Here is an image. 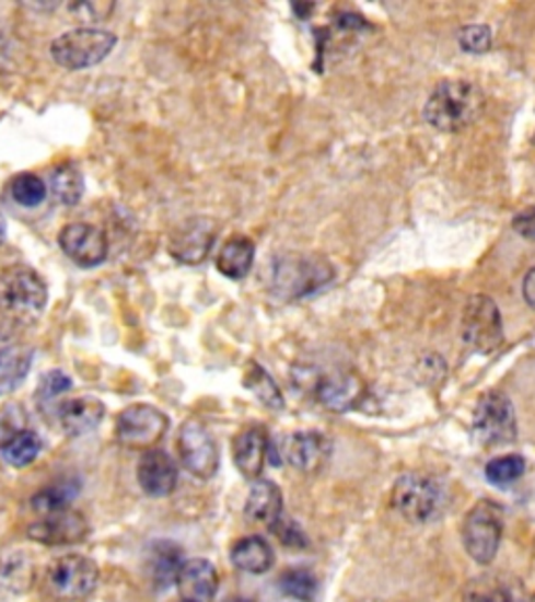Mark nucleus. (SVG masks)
Instances as JSON below:
<instances>
[{"label":"nucleus","mask_w":535,"mask_h":602,"mask_svg":"<svg viewBox=\"0 0 535 602\" xmlns=\"http://www.w3.org/2000/svg\"><path fill=\"white\" fill-rule=\"evenodd\" d=\"M486 107L481 91L466 80H445L431 93L422 116L435 130L454 135L477 121Z\"/></svg>","instance_id":"f257e3e1"},{"label":"nucleus","mask_w":535,"mask_h":602,"mask_svg":"<svg viewBox=\"0 0 535 602\" xmlns=\"http://www.w3.org/2000/svg\"><path fill=\"white\" fill-rule=\"evenodd\" d=\"M450 505V491L440 477L429 473H404L392 491V507L415 525L442 519Z\"/></svg>","instance_id":"f03ea898"},{"label":"nucleus","mask_w":535,"mask_h":602,"mask_svg":"<svg viewBox=\"0 0 535 602\" xmlns=\"http://www.w3.org/2000/svg\"><path fill=\"white\" fill-rule=\"evenodd\" d=\"M335 278V270L323 255L282 254L270 268V289L279 300H302L321 291Z\"/></svg>","instance_id":"7ed1b4c3"},{"label":"nucleus","mask_w":535,"mask_h":602,"mask_svg":"<svg viewBox=\"0 0 535 602\" xmlns=\"http://www.w3.org/2000/svg\"><path fill=\"white\" fill-rule=\"evenodd\" d=\"M43 277L30 266H13L0 275V310L18 323H34L47 308Z\"/></svg>","instance_id":"20e7f679"},{"label":"nucleus","mask_w":535,"mask_h":602,"mask_svg":"<svg viewBox=\"0 0 535 602\" xmlns=\"http://www.w3.org/2000/svg\"><path fill=\"white\" fill-rule=\"evenodd\" d=\"M116 45L114 32L101 27H75L53 40L50 57L63 70H89L105 61Z\"/></svg>","instance_id":"39448f33"},{"label":"nucleus","mask_w":535,"mask_h":602,"mask_svg":"<svg viewBox=\"0 0 535 602\" xmlns=\"http://www.w3.org/2000/svg\"><path fill=\"white\" fill-rule=\"evenodd\" d=\"M504 532V510L493 500H479L473 509L466 512L463 523V544L468 556L479 563L489 565L502 542Z\"/></svg>","instance_id":"423d86ee"},{"label":"nucleus","mask_w":535,"mask_h":602,"mask_svg":"<svg viewBox=\"0 0 535 602\" xmlns=\"http://www.w3.org/2000/svg\"><path fill=\"white\" fill-rule=\"evenodd\" d=\"M45 583L57 601H84L98 586V565L84 555L59 556L48 565Z\"/></svg>","instance_id":"0eeeda50"},{"label":"nucleus","mask_w":535,"mask_h":602,"mask_svg":"<svg viewBox=\"0 0 535 602\" xmlns=\"http://www.w3.org/2000/svg\"><path fill=\"white\" fill-rule=\"evenodd\" d=\"M170 429L167 415L151 404H132L116 418V440L128 450L155 448Z\"/></svg>","instance_id":"6e6552de"},{"label":"nucleus","mask_w":535,"mask_h":602,"mask_svg":"<svg viewBox=\"0 0 535 602\" xmlns=\"http://www.w3.org/2000/svg\"><path fill=\"white\" fill-rule=\"evenodd\" d=\"M473 433L481 445H507L516 438V418L509 395L491 390L481 395L473 415Z\"/></svg>","instance_id":"1a4fd4ad"},{"label":"nucleus","mask_w":535,"mask_h":602,"mask_svg":"<svg viewBox=\"0 0 535 602\" xmlns=\"http://www.w3.org/2000/svg\"><path fill=\"white\" fill-rule=\"evenodd\" d=\"M463 339L477 354H493L504 341V326L496 301L473 296L463 310Z\"/></svg>","instance_id":"9d476101"},{"label":"nucleus","mask_w":535,"mask_h":602,"mask_svg":"<svg viewBox=\"0 0 535 602\" xmlns=\"http://www.w3.org/2000/svg\"><path fill=\"white\" fill-rule=\"evenodd\" d=\"M176 450L183 466L197 479L208 482L220 468L218 443L213 440L210 429L195 418H188L181 425Z\"/></svg>","instance_id":"9b49d317"},{"label":"nucleus","mask_w":535,"mask_h":602,"mask_svg":"<svg viewBox=\"0 0 535 602\" xmlns=\"http://www.w3.org/2000/svg\"><path fill=\"white\" fill-rule=\"evenodd\" d=\"M91 525L80 510L63 509L43 514L27 528L30 540L45 546H73L89 537Z\"/></svg>","instance_id":"f8f14e48"},{"label":"nucleus","mask_w":535,"mask_h":602,"mask_svg":"<svg viewBox=\"0 0 535 602\" xmlns=\"http://www.w3.org/2000/svg\"><path fill=\"white\" fill-rule=\"evenodd\" d=\"M59 245L63 254L82 268L101 266L109 254L105 232L86 222H71L63 227V231L59 232Z\"/></svg>","instance_id":"ddd939ff"},{"label":"nucleus","mask_w":535,"mask_h":602,"mask_svg":"<svg viewBox=\"0 0 535 602\" xmlns=\"http://www.w3.org/2000/svg\"><path fill=\"white\" fill-rule=\"evenodd\" d=\"M277 452L280 463L291 464L302 473H316L330 456V441L318 431H295L282 438Z\"/></svg>","instance_id":"4468645a"},{"label":"nucleus","mask_w":535,"mask_h":602,"mask_svg":"<svg viewBox=\"0 0 535 602\" xmlns=\"http://www.w3.org/2000/svg\"><path fill=\"white\" fill-rule=\"evenodd\" d=\"M139 486L151 498H167L178 486V466L176 461L160 448L142 452L137 468Z\"/></svg>","instance_id":"2eb2a0df"},{"label":"nucleus","mask_w":535,"mask_h":602,"mask_svg":"<svg viewBox=\"0 0 535 602\" xmlns=\"http://www.w3.org/2000/svg\"><path fill=\"white\" fill-rule=\"evenodd\" d=\"M216 241V227L208 218H190L172 234L170 254L181 264H201Z\"/></svg>","instance_id":"dca6fc26"},{"label":"nucleus","mask_w":535,"mask_h":602,"mask_svg":"<svg viewBox=\"0 0 535 602\" xmlns=\"http://www.w3.org/2000/svg\"><path fill=\"white\" fill-rule=\"evenodd\" d=\"M364 381L356 372H330L316 383V400L330 413H348L364 397Z\"/></svg>","instance_id":"f3484780"},{"label":"nucleus","mask_w":535,"mask_h":602,"mask_svg":"<svg viewBox=\"0 0 535 602\" xmlns=\"http://www.w3.org/2000/svg\"><path fill=\"white\" fill-rule=\"evenodd\" d=\"M270 445L272 441L264 427H247L236 433L233 440V461L245 479H259L266 459L270 456Z\"/></svg>","instance_id":"a211bd4d"},{"label":"nucleus","mask_w":535,"mask_h":602,"mask_svg":"<svg viewBox=\"0 0 535 602\" xmlns=\"http://www.w3.org/2000/svg\"><path fill=\"white\" fill-rule=\"evenodd\" d=\"M220 578L208 558H188L176 578V590L183 601L211 602L218 594Z\"/></svg>","instance_id":"6ab92c4d"},{"label":"nucleus","mask_w":535,"mask_h":602,"mask_svg":"<svg viewBox=\"0 0 535 602\" xmlns=\"http://www.w3.org/2000/svg\"><path fill=\"white\" fill-rule=\"evenodd\" d=\"M57 417L61 429L70 438H82L103 422L105 404L93 395H80V397L61 402Z\"/></svg>","instance_id":"aec40b11"},{"label":"nucleus","mask_w":535,"mask_h":602,"mask_svg":"<svg viewBox=\"0 0 535 602\" xmlns=\"http://www.w3.org/2000/svg\"><path fill=\"white\" fill-rule=\"evenodd\" d=\"M185 565L183 548L174 542L160 540L153 542L149 548V560H147V574L155 590H167L170 586H176V578Z\"/></svg>","instance_id":"412c9836"},{"label":"nucleus","mask_w":535,"mask_h":602,"mask_svg":"<svg viewBox=\"0 0 535 602\" xmlns=\"http://www.w3.org/2000/svg\"><path fill=\"white\" fill-rule=\"evenodd\" d=\"M245 517L268 530L282 517V491L270 479H256L245 502Z\"/></svg>","instance_id":"4be33fe9"},{"label":"nucleus","mask_w":535,"mask_h":602,"mask_svg":"<svg viewBox=\"0 0 535 602\" xmlns=\"http://www.w3.org/2000/svg\"><path fill=\"white\" fill-rule=\"evenodd\" d=\"M231 563L239 571L261 576L275 567V551L261 535H247L236 540L231 548Z\"/></svg>","instance_id":"5701e85b"},{"label":"nucleus","mask_w":535,"mask_h":602,"mask_svg":"<svg viewBox=\"0 0 535 602\" xmlns=\"http://www.w3.org/2000/svg\"><path fill=\"white\" fill-rule=\"evenodd\" d=\"M256 259V245L247 236L229 239L216 257V266L224 277L241 280L247 277Z\"/></svg>","instance_id":"b1692460"},{"label":"nucleus","mask_w":535,"mask_h":602,"mask_svg":"<svg viewBox=\"0 0 535 602\" xmlns=\"http://www.w3.org/2000/svg\"><path fill=\"white\" fill-rule=\"evenodd\" d=\"M34 354L25 346H9L0 349V397L13 394L32 369Z\"/></svg>","instance_id":"393cba45"},{"label":"nucleus","mask_w":535,"mask_h":602,"mask_svg":"<svg viewBox=\"0 0 535 602\" xmlns=\"http://www.w3.org/2000/svg\"><path fill=\"white\" fill-rule=\"evenodd\" d=\"M50 193L63 206H78L84 195L82 172L71 163L57 165L50 174Z\"/></svg>","instance_id":"a878e982"},{"label":"nucleus","mask_w":535,"mask_h":602,"mask_svg":"<svg viewBox=\"0 0 535 602\" xmlns=\"http://www.w3.org/2000/svg\"><path fill=\"white\" fill-rule=\"evenodd\" d=\"M243 383L266 408H270V410H282L284 408V397H282L277 381L270 377V372L266 371L261 364L249 362L245 377H243Z\"/></svg>","instance_id":"bb28decb"},{"label":"nucleus","mask_w":535,"mask_h":602,"mask_svg":"<svg viewBox=\"0 0 535 602\" xmlns=\"http://www.w3.org/2000/svg\"><path fill=\"white\" fill-rule=\"evenodd\" d=\"M40 452H43V440L32 429H24V431L15 433L0 448L2 461L15 468H24L27 464L34 463L40 456Z\"/></svg>","instance_id":"cd10ccee"},{"label":"nucleus","mask_w":535,"mask_h":602,"mask_svg":"<svg viewBox=\"0 0 535 602\" xmlns=\"http://www.w3.org/2000/svg\"><path fill=\"white\" fill-rule=\"evenodd\" d=\"M279 588L284 597L293 601L314 602L318 597V579L303 567L287 569L284 574H280Z\"/></svg>","instance_id":"c85d7f7f"},{"label":"nucleus","mask_w":535,"mask_h":602,"mask_svg":"<svg viewBox=\"0 0 535 602\" xmlns=\"http://www.w3.org/2000/svg\"><path fill=\"white\" fill-rule=\"evenodd\" d=\"M463 602H516L511 588L496 576H479L466 583Z\"/></svg>","instance_id":"c756f323"},{"label":"nucleus","mask_w":535,"mask_h":602,"mask_svg":"<svg viewBox=\"0 0 535 602\" xmlns=\"http://www.w3.org/2000/svg\"><path fill=\"white\" fill-rule=\"evenodd\" d=\"M0 579L9 590L25 592L34 581V565L24 555L7 556L0 565Z\"/></svg>","instance_id":"7c9ffc66"},{"label":"nucleus","mask_w":535,"mask_h":602,"mask_svg":"<svg viewBox=\"0 0 535 602\" xmlns=\"http://www.w3.org/2000/svg\"><path fill=\"white\" fill-rule=\"evenodd\" d=\"M75 494H78V487L73 484L45 487L32 498V509L40 517L57 512V510L70 509L71 500Z\"/></svg>","instance_id":"2f4dec72"},{"label":"nucleus","mask_w":535,"mask_h":602,"mask_svg":"<svg viewBox=\"0 0 535 602\" xmlns=\"http://www.w3.org/2000/svg\"><path fill=\"white\" fill-rule=\"evenodd\" d=\"M525 473V459L519 454H507L489 461L486 466V477L493 486L507 487L521 479Z\"/></svg>","instance_id":"473e14b6"},{"label":"nucleus","mask_w":535,"mask_h":602,"mask_svg":"<svg viewBox=\"0 0 535 602\" xmlns=\"http://www.w3.org/2000/svg\"><path fill=\"white\" fill-rule=\"evenodd\" d=\"M11 197L24 208H36L47 197V185L36 174H20L11 183Z\"/></svg>","instance_id":"72a5a7b5"},{"label":"nucleus","mask_w":535,"mask_h":602,"mask_svg":"<svg viewBox=\"0 0 535 602\" xmlns=\"http://www.w3.org/2000/svg\"><path fill=\"white\" fill-rule=\"evenodd\" d=\"M491 43H493V36L488 25H466L458 32V45L465 53L484 55L491 48Z\"/></svg>","instance_id":"f704fd0d"},{"label":"nucleus","mask_w":535,"mask_h":602,"mask_svg":"<svg viewBox=\"0 0 535 602\" xmlns=\"http://www.w3.org/2000/svg\"><path fill=\"white\" fill-rule=\"evenodd\" d=\"M71 390V379L63 371H48L43 379H40V383H38V390H36V397L40 400V402H50V400H55V397H59V395L66 394V392H70Z\"/></svg>","instance_id":"c9c22d12"},{"label":"nucleus","mask_w":535,"mask_h":602,"mask_svg":"<svg viewBox=\"0 0 535 602\" xmlns=\"http://www.w3.org/2000/svg\"><path fill=\"white\" fill-rule=\"evenodd\" d=\"M270 532L277 533L280 544L287 546V548L300 551V548L307 546V537H305L302 528L293 519H287L284 514L270 528Z\"/></svg>","instance_id":"e433bc0d"},{"label":"nucleus","mask_w":535,"mask_h":602,"mask_svg":"<svg viewBox=\"0 0 535 602\" xmlns=\"http://www.w3.org/2000/svg\"><path fill=\"white\" fill-rule=\"evenodd\" d=\"M4 413H7V417H0V448L11 440L15 433H20L25 429L24 420H22V418H25L24 413L18 406L7 408Z\"/></svg>","instance_id":"4c0bfd02"},{"label":"nucleus","mask_w":535,"mask_h":602,"mask_svg":"<svg viewBox=\"0 0 535 602\" xmlns=\"http://www.w3.org/2000/svg\"><path fill=\"white\" fill-rule=\"evenodd\" d=\"M512 229L514 232H519L523 239L535 241V206L519 211L512 220Z\"/></svg>","instance_id":"58836bf2"},{"label":"nucleus","mask_w":535,"mask_h":602,"mask_svg":"<svg viewBox=\"0 0 535 602\" xmlns=\"http://www.w3.org/2000/svg\"><path fill=\"white\" fill-rule=\"evenodd\" d=\"M523 298L535 310V268L523 278Z\"/></svg>","instance_id":"ea45409f"},{"label":"nucleus","mask_w":535,"mask_h":602,"mask_svg":"<svg viewBox=\"0 0 535 602\" xmlns=\"http://www.w3.org/2000/svg\"><path fill=\"white\" fill-rule=\"evenodd\" d=\"M4 234H7V222H4V218H2V213H0V241L4 239Z\"/></svg>","instance_id":"a19ab883"},{"label":"nucleus","mask_w":535,"mask_h":602,"mask_svg":"<svg viewBox=\"0 0 535 602\" xmlns=\"http://www.w3.org/2000/svg\"><path fill=\"white\" fill-rule=\"evenodd\" d=\"M226 602H254V601H249V599H231V601H226Z\"/></svg>","instance_id":"79ce46f5"},{"label":"nucleus","mask_w":535,"mask_h":602,"mask_svg":"<svg viewBox=\"0 0 535 602\" xmlns=\"http://www.w3.org/2000/svg\"><path fill=\"white\" fill-rule=\"evenodd\" d=\"M525 602H535V594H534V597H530V599H527V601H525Z\"/></svg>","instance_id":"37998d69"},{"label":"nucleus","mask_w":535,"mask_h":602,"mask_svg":"<svg viewBox=\"0 0 535 602\" xmlns=\"http://www.w3.org/2000/svg\"><path fill=\"white\" fill-rule=\"evenodd\" d=\"M358 602H381V601H358Z\"/></svg>","instance_id":"c03bdc74"},{"label":"nucleus","mask_w":535,"mask_h":602,"mask_svg":"<svg viewBox=\"0 0 535 602\" xmlns=\"http://www.w3.org/2000/svg\"><path fill=\"white\" fill-rule=\"evenodd\" d=\"M181 602H188V601H181Z\"/></svg>","instance_id":"a18cd8bd"},{"label":"nucleus","mask_w":535,"mask_h":602,"mask_svg":"<svg viewBox=\"0 0 535 602\" xmlns=\"http://www.w3.org/2000/svg\"><path fill=\"white\" fill-rule=\"evenodd\" d=\"M534 142H535V137H534Z\"/></svg>","instance_id":"49530a36"}]
</instances>
